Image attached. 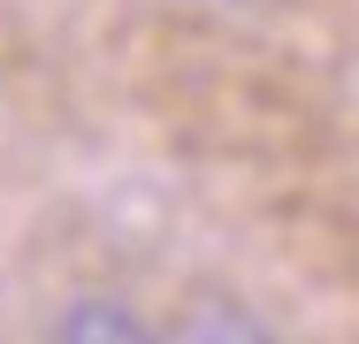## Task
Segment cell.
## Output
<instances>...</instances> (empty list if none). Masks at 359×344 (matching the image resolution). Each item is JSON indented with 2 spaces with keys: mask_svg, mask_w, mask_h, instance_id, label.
<instances>
[{
  "mask_svg": "<svg viewBox=\"0 0 359 344\" xmlns=\"http://www.w3.org/2000/svg\"><path fill=\"white\" fill-rule=\"evenodd\" d=\"M46 337H62V344H145V337H161V322L138 298H123V291H69L46 314Z\"/></svg>",
  "mask_w": 359,
  "mask_h": 344,
  "instance_id": "1",
  "label": "cell"
},
{
  "mask_svg": "<svg viewBox=\"0 0 359 344\" xmlns=\"http://www.w3.org/2000/svg\"><path fill=\"white\" fill-rule=\"evenodd\" d=\"M176 337H222V344H260L276 337L268 322H260V306L245 298V291H222V283H199V291H184L176 298Z\"/></svg>",
  "mask_w": 359,
  "mask_h": 344,
  "instance_id": "2",
  "label": "cell"
},
{
  "mask_svg": "<svg viewBox=\"0 0 359 344\" xmlns=\"http://www.w3.org/2000/svg\"><path fill=\"white\" fill-rule=\"evenodd\" d=\"M199 8H260V0H199Z\"/></svg>",
  "mask_w": 359,
  "mask_h": 344,
  "instance_id": "3",
  "label": "cell"
}]
</instances>
